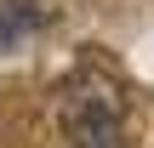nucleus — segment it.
Returning <instances> with one entry per match:
<instances>
[{
  "label": "nucleus",
  "instance_id": "obj_2",
  "mask_svg": "<svg viewBox=\"0 0 154 148\" xmlns=\"http://www.w3.org/2000/svg\"><path fill=\"white\" fill-rule=\"evenodd\" d=\"M46 23H51V11H46L40 0H6V6H0V51L17 46V40H29V34L46 29Z\"/></svg>",
  "mask_w": 154,
  "mask_h": 148
},
{
  "label": "nucleus",
  "instance_id": "obj_1",
  "mask_svg": "<svg viewBox=\"0 0 154 148\" xmlns=\"http://www.w3.org/2000/svg\"><path fill=\"white\" fill-rule=\"evenodd\" d=\"M63 137L69 148H120V103L103 80L80 74L63 91Z\"/></svg>",
  "mask_w": 154,
  "mask_h": 148
}]
</instances>
